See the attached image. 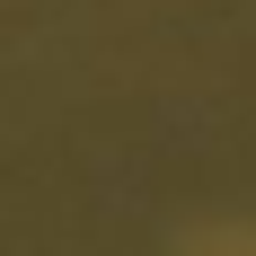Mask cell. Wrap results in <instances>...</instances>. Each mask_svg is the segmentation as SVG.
I'll use <instances>...</instances> for the list:
<instances>
[{
  "mask_svg": "<svg viewBox=\"0 0 256 256\" xmlns=\"http://www.w3.org/2000/svg\"><path fill=\"white\" fill-rule=\"evenodd\" d=\"M186 256H256V230H204Z\"/></svg>",
  "mask_w": 256,
  "mask_h": 256,
  "instance_id": "obj_1",
  "label": "cell"
}]
</instances>
